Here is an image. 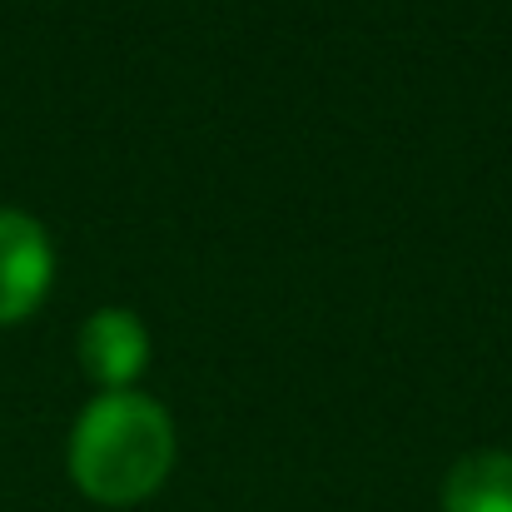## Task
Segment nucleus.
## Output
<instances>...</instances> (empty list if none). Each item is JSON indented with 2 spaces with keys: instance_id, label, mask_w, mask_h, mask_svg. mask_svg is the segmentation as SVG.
<instances>
[{
  "instance_id": "obj_2",
  "label": "nucleus",
  "mask_w": 512,
  "mask_h": 512,
  "mask_svg": "<svg viewBox=\"0 0 512 512\" xmlns=\"http://www.w3.org/2000/svg\"><path fill=\"white\" fill-rule=\"evenodd\" d=\"M50 279V234L25 209H0V324H20L25 314H35Z\"/></svg>"
},
{
  "instance_id": "obj_3",
  "label": "nucleus",
  "mask_w": 512,
  "mask_h": 512,
  "mask_svg": "<svg viewBox=\"0 0 512 512\" xmlns=\"http://www.w3.org/2000/svg\"><path fill=\"white\" fill-rule=\"evenodd\" d=\"M80 363L100 393H125L150 363L145 319L135 309H95L80 329Z\"/></svg>"
},
{
  "instance_id": "obj_1",
  "label": "nucleus",
  "mask_w": 512,
  "mask_h": 512,
  "mask_svg": "<svg viewBox=\"0 0 512 512\" xmlns=\"http://www.w3.org/2000/svg\"><path fill=\"white\" fill-rule=\"evenodd\" d=\"M174 423L150 393H100L70 428V478L100 508H135L165 488Z\"/></svg>"
},
{
  "instance_id": "obj_4",
  "label": "nucleus",
  "mask_w": 512,
  "mask_h": 512,
  "mask_svg": "<svg viewBox=\"0 0 512 512\" xmlns=\"http://www.w3.org/2000/svg\"><path fill=\"white\" fill-rule=\"evenodd\" d=\"M443 512H512V453L483 448L448 468Z\"/></svg>"
}]
</instances>
